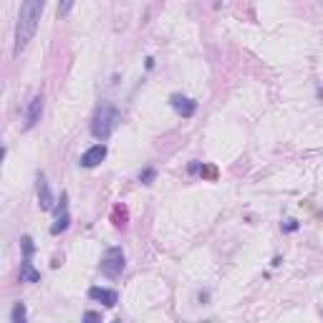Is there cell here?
<instances>
[{
    "label": "cell",
    "instance_id": "11",
    "mask_svg": "<svg viewBox=\"0 0 323 323\" xmlns=\"http://www.w3.org/2000/svg\"><path fill=\"white\" fill-rule=\"evenodd\" d=\"M26 318H28L26 306H23V303H15V306H13V311H10V321H13V323H23Z\"/></svg>",
    "mask_w": 323,
    "mask_h": 323
},
{
    "label": "cell",
    "instance_id": "6",
    "mask_svg": "<svg viewBox=\"0 0 323 323\" xmlns=\"http://www.w3.org/2000/svg\"><path fill=\"white\" fill-rule=\"evenodd\" d=\"M36 192H38V205H40V210H43V212L53 210V192H51V187H48V179H46V175H43V172L38 175Z\"/></svg>",
    "mask_w": 323,
    "mask_h": 323
},
{
    "label": "cell",
    "instance_id": "14",
    "mask_svg": "<svg viewBox=\"0 0 323 323\" xmlns=\"http://www.w3.org/2000/svg\"><path fill=\"white\" fill-rule=\"evenodd\" d=\"M154 177H157V172H154L152 167H149V169H144L142 175H139V182H142V184H152V179H154Z\"/></svg>",
    "mask_w": 323,
    "mask_h": 323
},
{
    "label": "cell",
    "instance_id": "9",
    "mask_svg": "<svg viewBox=\"0 0 323 323\" xmlns=\"http://www.w3.org/2000/svg\"><path fill=\"white\" fill-rule=\"evenodd\" d=\"M40 281V273L33 268L31 257H23V263H20V283H38Z\"/></svg>",
    "mask_w": 323,
    "mask_h": 323
},
{
    "label": "cell",
    "instance_id": "5",
    "mask_svg": "<svg viewBox=\"0 0 323 323\" xmlns=\"http://www.w3.org/2000/svg\"><path fill=\"white\" fill-rule=\"evenodd\" d=\"M169 104H172V109H175L179 116H184V119H189L192 114L197 111V101H195V99H187V96H182V94H172V96H169Z\"/></svg>",
    "mask_w": 323,
    "mask_h": 323
},
{
    "label": "cell",
    "instance_id": "8",
    "mask_svg": "<svg viewBox=\"0 0 323 323\" xmlns=\"http://www.w3.org/2000/svg\"><path fill=\"white\" fill-rule=\"evenodd\" d=\"M40 114H43V96L36 94L26 109V129H33L38 121H40Z\"/></svg>",
    "mask_w": 323,
    "mask_h": 323
},
{
    "label": "cell",
    "instance_id": "2",
    "mask_svg": "<svg viewBox=\"0 0 323 323\" xmlns=\"http://www.w3.org/2000/svg\"><path fill=\"white\" fill-rule=\"evenodd\" d=\"M116 126H119V109L111 104H101L94 114V119H91V134L99 142H106L114 134Z\"/></svg>",
    "mask_w": 323,
    "mask_h": 323
},
{
    "label": "cell",
    "instance_id": "12",
    "mask_svg": "<svg viewBox=\"0 0 323 323\" xmlns=\"http://www.w3.org/2000/svg\"><path fill=\"white\" fill-rule=\"evenodd\" d=\"M20 250H23V257H31L36 252V245H33L31 235H23V238H20Z\"/></svg>",
    "mask_w": 323,
    "mask_h": 323
},
{
    "label": "cell",
    "instance_id": "10",
    "mask_svg": "<svg viewBox=\"0 0 323 323\" xmlns=\"http://www.w3.org/2000/svg\"><path fill=\"white\" fill-rule=\"evenodd\" d=\"M69 225H71V215H69V210H66V212L56 215V222L51 225V235H61V232H66V230H69Z\"/></svg>",
    "mask_w": 323,
    "mask_h": 323
},
{
    "label": "cell",
    "instance_id": "4",
    "mask_svg": "<svg viewBox=\"0 0 323 323\" xmlns=\"http://www.w3.org/2000/svg\"><path fill=\"white\" fill-rule=\"evenodd\" d=\"M106 159V144L101 142V144H94L91 149H86V152L81 154V167H86V169H94V167H99L101 162Z\"/></svg>",
    "mask_w": 323,
    "mask_h": 323
},
{
    "label": "cell",
    "instance_id": "13",
    "mask_svg": "<svg viewBox=\"0 0 323 323\" xmlns=\"http://www.w3.org/2000/svg\"><path fill=\"white\" fill-rule=\"evenodd\" d=\"M73 3H76V0H58V15H61V18H66V15L71 13Z\"/></svg>",
    "mask_w": 323,
    "mask_h": 323
},
{
    "label": "cell",
    "instance_id": "15",
    "mask_svg": "<svg viewBox=\"0 0 323 323\" xmlns=\"http://www.w3.org/2000/svg\"><path fill=\"white\" fill-rule=\"evenodd\" d=\"M283 230H286V232H295V230H298V222H295V220H286V222H283Z\"/></svg>",
    "mask_w": 323,
    "mask_h": 323
},
{
    "label": "cell",
    "instance_id": "16",
    "mask_svg": "<svg viewBox=\"0 0 323 323\" xmlns=\"http://www.w3.org/2000/svg\"><path fill=\"white\" fill-rule=\"evenodd\" d=\"M83 321H101V313H94V311H89L83 316Z\"/></svg>",
    "mask_w": 323,
    "mask_h": 323
},
{
    "label": "cell",
    "instance_id": "7",
    "mask_svg": "<svg viewBox=\"0 0 323 323\" xmlns=\"http://www.w3.org/2000/svg\"><path fill=\"white\" fill-rule=\"evenodd\" d=\"M89 298L96 300V303H104L106 308H114L119 303V293L116 290H109V288H91L89 290Z\"/></svg>",
    "mask_w": 323,
    "mask_h": 323
},
{
    "label": "cell",
    "instance_id": "1",
    "mask_svg": "<svg viewBox=\"0 0 323 323\" xmlns=\"http://www.w3.org/2000/svg\"><path fill=\"white\" fill-rule=\"evenodd\" d=\"M43 5H46V0H23L18 13V26H15V56L33 40L40 15H43Z\"/></svg>",
    "mask_w": 323,
    "mask_h": 323
},
{
    "label": "cell",
    "instance_id": "3",
    "mask_svg": "<svg viewBox=\"0 0 323 323\" xmlns=\"http://www.w3.org/2000/svg\"><path fill=\"white\" fill-rule=\"evenodd\" d=\"M101 273L106 278H119L126 268V257H124V250L121 248H109L104 255V260H101Z\"/></svg>",
    "mask_w": 323,
    "mask_h": 323
}]
</instances>
